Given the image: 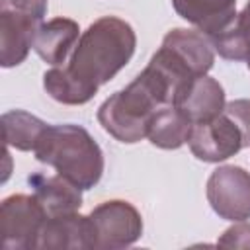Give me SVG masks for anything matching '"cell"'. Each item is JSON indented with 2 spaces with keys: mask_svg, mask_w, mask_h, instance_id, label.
Here are the masks:
<instances>
[{
  "mask_svg": "<svg viewBox=\"0 0 250 250\" xmlns=\"http://www.w3.org/2000/svg\"><path fill=\"white\" fill-rule=\"evenodd\" d=\"M211 207L225 219L242 221L250 217V174L236 166H225L207 182Z\"/></svg>",
  "mask_w": 250,
  "mask_h": 250,
  "instance_id": "cell-7",
  "label": "cell"
},
{
  "mask_svg": "<svg viewBox=\"0 0 250 250\" xmlns=\"http://www.w3.org/2000/svg\"><path fill=\"white\" fill-rule=\"evenodd\" d=\"M135 33L119 18H100L80 37L70 62L43 76L45 90L62 104H86L131 59Z\"/></svg>",
  "mask_w": 250,
  "mask_h": 250,
  "instance_id": "cell-2",
  "label": "cell"
},
{
  "mask_svg": "<svg viewBox=\"0 0 250 250\" xmlns=\"http://www.w3.org/2000/svg\"><path fill=\"white\" fill-rule=\"evenodd\" d=\"M92 246H127L143 229L139 213L125 201H107L92 211Z\"/></svg>",
  "mask_w": 250,
  "mask_h": 250,
  "instance_id": "cell-8",
  "label": "cell"
},
{
  "mask_svg": "<svg viewBox=\"0 0 250 250\" xmlns=\"http://www.w3.org/2000/svg\"><path fill=\"white\" fill-rule=\"evenodd\" d=\"M213 66L209 41L188 29H174L164 37L148 66L121 92L107 98L98 119L121 143H137L148 133L152 115L162 105H176L189 84Z\"/></svg>",
  "mask_w": 250,
  "mask_h": 250,
  "instance_id": "cell-1",
  "label": "cell"
},
{
  "mask_svg": "<svg viewBox=\"0 0 250 250\" xmlns=\"http://www.w3.org/2000/svg\"><path fill=\"white\" fill-rule=\"evenodd\" d=\"M188 143L199 160L219 162L250 145V133L238 121V117L225 107L211 121L193 125Z\"/></svg>",
  "mask_w": 250,
  "mask_h": 250,
  "instance_id": "cell-5",
  "label": "cell"
},
{
  "mask_svg": "<svg viewBox=\"0 0 250 250\" xmlns=\"http://www.w3.org/2000/svg\"><path fill=\"white\" fill-rule=\"evenodd\" d=\"M176 107H180L193 125L211 121L225 109L223 88L217 80L209 76H199L189 84Z\"/></svg>",
  "mask_w": 250,
  "mask_h": 250,
  "instance_id": "cell-9",
  "label": "cell"
},
{
  "mask_svg": "<svg viewBox=\"0 0 250 250\" xmlns=\"http://www.w3.org/2000/svg\"><path fill=\"white\" fill-rule=\"evenodd\" d=\"M213 43L219 55H223L225 59L250 57V2L223 33L213 35Z\"/></svg>",
  "mask_w": 250,
  "mask_h": 250,
  "instance_id": "cell-15",
  "label": "cell"
},
{
  "mask_svg": "<svg viewBox=\"0 0 250 250\" xmlns=\"http://www.w3.org/2000/svg\"><path fill=\"white\" fill-rule=\"evenodd\" d=\"M76 39H78L76 21L66 20V18H55L37 27L31 47L37 51V55L43 61L57 66L66 59Z\"/></svg>",
  "mask_w": 250,
  "mask_h": 250,
  "instance_id": "cell-11",
  "label": "cell"
},
{
  "mask_svg": "<svg viewBox=\"0 0 250 250\" xmlns=\"http://www.w3.org/2000/svg\"><path fill=\"white\" fill-rule=\"evenodd\" d=\"M191 129H193V123L188 119V115L180 107L168 105V107H160L152 115L146 137L156 146L178 148L186 141H189Z\"/></svg>",
  "mask_w": 250,
  "mask_h": 250,
  "instance_id": "cell-13",
  "label": "cell"
},
{
  "mask_svg": "<svg viewBox=\"0 0 250 250\" xmlns=\"http://www.w3.org/2000/svg\"><path fill=\"white\" fill-rule=\"evenodd\" d=\"M176 12L209 35L223 33L234 21L236 0H172Z\"/></svg>",
  "mask_w": 250,
  "mask_h": 250,
  "instance_id": "cell-10",
  "label": "cell"
},
{
  "mask_svg": "<svg viewBox=\"0 0 250 250\" xmlns=\"http://www.w3.org/2000/svg\"><path fill=\"white\" fill-rule=\"evenodd\" d=\"M2 229V248L14 246H37V236L49 219L43 205L35 195H12L2 203L0 215Z\"/></svg>",
  "mask_w": 250,
  "mask_h": 250,
  "instance_id": "cell-6",
  "label": "cell"
},
{
  "mask_svg": "<svg viewBox=\"0 0 250 250\" xmlns=\"http://www.w3.org/2000/svg\"><path fill=\"white\" fill-rule=\"evenodd\" d=\"M35 158L57 170L80 189H88L102 178L104 156L86 129L78 125H47L35 148Z\"/></svg>",
  "mask_w": 250,
  "mask_h": 250,
  "instance_id": "cell-3",
  "label": "cell"
},
{
  "mask_svg": "<svg viewBox=\"0 0 250 250\" xmlns=\"http://www.w3.org/2000/svg\"><path fill=\"white\" fill-rule=\"evenodd\" d=\"M45 129L47 123L20 109L2 115V137L6 146L12 145L20 150H33Z\"/></svg>",
  "mask_w": 250,
  "mask_h": 250,
  "instance_id": "cell-14",
  "label": "cell"
},
{
  "mask_svg": "<svg viewBox=\"0 0 250 250\" xmlns=\"http://www.w3.org/2000/svg\"><path fill=\"white\" fill-rule=\"evenodd\" d=\"M29 184L35 188V197L43 205L47 217L74 213L82 203L80 188H76L62 176L35 174L29 178Z\"/></svg>",
  "mask_w": 250,
  "mask_h": 250,
  "instance_id": "cell-12",
  "label": "cell"
},
{
  "mask_svg": "<svg viewBox=\"0 0 250 250\" xmlns=\"http://www.w3.org/2000/svg\"><path fill=\"white\" fill-rule=\"evenodd\" d=\"M246 61H248V68H250V57H248V59H246Z\"/></svg>",
  "mask_w": 250,
  "mask_h": 250,
  "instance_id": "cell-16",
  "label": "cell"
},
{
  "mask_svg": "<svg viewBox=\"0 0 250 250\" xmlns=\"http://www.w3.org/2000/svg\"><path fill=\"white\" fill-rule=\"evenodd\" d=\"M47 12V0H0L2 66L20 64Z\"/></svg>",
  "mask_w": 250,
  "mask_h": 250,
  "instance_id": "cell-4",
  "label": "cell"
}]
</instances>
